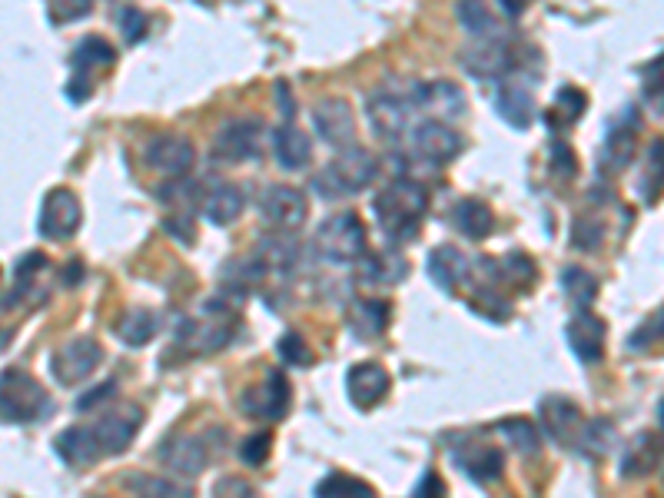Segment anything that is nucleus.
Returning a JSON list of instances; mask_svg holds the SVG:
<instances>
[{
	"label": "nucleus",
	"mask_w": 664,
	"mask_h": 498,
	"mask_svg": "<svg viewBox=\"0 0 664 498\" xmlns=\"http://www.w3.org/2000/svg\"><path fill=\"white\" fill-rule=\"evenodd\" d=\"M379 220V230L389 243H409L422 230V216L429 210V196L409 176L392 180L372 203Z\"/></svg>",
	"instance_id": "f257e3e1"
},
{
	"label": "nucleus",
	"mask_w": 664,
	"mask_h": 498,
	"mask_svg": "<svg viewBox=\"0 0 664 498\" xmlns=\"http://www.w3.org/2000/svg\"><path fill=\"white\" fill-rule=\"evenodd\" d=\"M379 176V160L366 147H346L329 166L313 176V190L323 200H349L362 190H369Z\"/></svg>",
	"instance_id": "f03ea898"
},
{
	"label": "nucleus",
	"mask_w": 664,
	"mask_h": 498,
	"mask_svg": "<svg viewBox=\"0 0 664 498\" xmlns=\"http://www.w3.org/2000/svg\"><path fill=\"white\" fill-rule=\"evenodd\" d=\"M233 326H236L233 309L223 306L220 299H210L200 316L183 319L180 323V329H176V346L193 352V356H206V352L230 346Z\"/></svg>",
	"instance_id": "7ed1b4c3"
},
{
	"label": "nucleus",
	"mask_w": 664,
	"mask_h": 498,
	"mask_svg": "<svg viewBox=\"0 0 664 498\" xmlns=\"http://www.w3.org/2000/svg\"><path fill=\"white\" fill-rule=\"evenodd\" d=\"M316 249L326 263L346 266L359 263L366 256V226L356 213H336L319 223L316 230Z\"/></svg>",
	"instance_id": "20e7f679"
},
{
	"label": "nucleus",
	"mask_w": 664,
	"mask_h": 498,
	"mask_svg": "<svg viewBox=\"0 0 664 498\" xmlns=\"http://www.w3.org/2000/svg\"><path fill=\"white\" fill-rule=\"evenodd\" d=\"M50 409H54V402H50V396L37 379H30L27 372H20V369L4 372V422L7 425L47 419Z\"/></svg>",
	"instance_id": "39448f33"
},
{
	"label": "nucleus",
	"mask_w": 664,
	"mask_h": 498,
	"mask_svg": "<svg viewBox=\"0 0 664 498\" xmlns=\"http://www.w3.org/2000/svg\"><path fill=\"white\" fill-rule=\"evenodd\" d=\"M412 113H415L412 93L402 97V93H392V90H376L366 100L369 127L379 140H386V143H396L406 137L412 127Z\"/></svg>",
	"instance_id": "423d86ee"
},
{
	"label": "nucleus",
	"mask_w": 664,
	"mask_h": 498,
	"mask_svg": "<svg viewBox=\"0 0 664 498\" xmlns=\"http://www.w3.org/2000/svg\"><path fill=\"white\" fill-rule=\"evenodd\" d=\"M117 60L113 50L103 37H87L80 40L74 57H70V80H67V100L83 103L93 93V70H110Z\"/></svg>",
	"instance_id": "0eeeda50"
},
{
	"label": "nucleus",
	"mask_w": 664,
	"mask_h": 498,
	"mask_svg": "<svg viewBox=\"0 0 664 498\" xmlns=\"http://www.w3.org/2000/svg\"><path fill=\"white\" fill-rule=\"evenodd\" d=\"M100 362H103L100 342L90 336H80L57 349V356L50 359V372H54V379L60 386H77V382L93 376V369H97Z\"/></svg>",
	"instance_id": "6e6552de"
},
{
	"label": "nucleus",
	"mask_w": 664,
	"mask_h": 498,
	"mask_svg": "<svg viewBox=\"0 0 664 498\" xmlns=\"http://www.w3.org/2000/svg\"><path fill=\"white\" fill-rule=\"evenodd\" d=\"M259 140H263V123L256 117H236L223 123L213 140V157L220 163H243L259 157Z\"/></svg>",
	"instance_id": "1a4fd4ad"
},
{
	"label": "nucleus",
	"mask_w": 664,
	"mask_h": 498,
	"mask_svg": "<svg viewBox=\"0 0 664 498\" xmlns=\"http://www.w3.org/2000/svg\"><path fill=\"white\" fill-rule=\"evenodd\" d=\"M465 140L459 130H452L449 123L442 120H422L419 127L412 130V150L415 157L432 163V166H445L452 163L462 153Z\"/></svg>",
	"instance_id": "9d476101"
},
{
	"label": "nucleus",
	"mask_w": 664,
	"mask_h": 498,
	"mask_svg": "<svg viewBox=\"0 0 664 498\" xmlns=\"http://www.w3.org/2000/svg\"><path fill=\"white\" fill-rule=\"evenodd\" d=\"M293 406V389H289V379L279 369H269L263 382H256L253 389L243 392V412L256 415V419H283Z\"/></svg>",
	"instance_id": "9b49d317"
},
{
	"label": "nucleus",
	"mask_w": 664,
	"mask_h": 498,
	"mask_svg": "<svg viewBox=\"0 0 664 498\" xmlns=\"http://www.w3.org/2000/svg\"><path fill=\"white\" fill-rule=\"evenodd\" d=\"M462 67L479 80H498L515 67L512 47L502 37H475L462 50Z\"/></svg>",
	"instance_id": "f8f14e48"
},
{
	"label": "nucleus",
	"mask_w": 664,
	"mask_h": 498,
	"mask_svg": "<svg viewBox=\"0 0 664 498\" xmlns=\"http://www.w3.org/2000/svg\"><path fill=\"white\" fill-rule=\"evenodd\" d=\"M635 150H638V117H635V110L628 107L608 127L605 143H601V150H598V166L608 176L621 173L631 160H635Z\"/></svg>",
	"instance_id": "ddd939ff"
},
{
	"label": "nucleus",
	"mask_w": 664,
	"mask_h": 498,
	"mask_svg": "<svg viewBox=\"0 0 664 498\" xmlns=\"http://www.w3.org/2000/svg\"><path fill=\"white\" fill-rule=\"evenodd\" d=\"M415 110L432 113L435 120L442 123H455L469 113V103H465V93L459 90V83L452 80H429V83H415L412 90Z\"/></svg>",
	"instance_id": "4468645a"
},
{
	"label": "nucleus",
	"mask_w": 664,
	"mask_h": 498,
	"mask_svg": "<svg viewBox=\"0 0 664 498\" xmlns=\"http://www.w3.org/2000/svg\"><path fill=\"white\" fill-rule=\"evenodd\" d=\"M80 220H83V210H80V200L64 186H57V190H50L44 196V206H40V233L47 236V240H70L77 230H80Z\"/></svg>",
	"instance_id": "2eb2a0df"
},
{
	"label": "nucleus",
	"mask_w": 664,
	"mask_h": 498,
	"mask_svg": "<svg viewBox=\"0 0 664 498\" xmlns=\"http://www.w3.org/2000/svg\"><path fill=\"white\" fill-rule=\"evenodd\" d=\"M313 123L316 133L323 137L329 147L346 150L356 147V113L342 97H326L313 107Z\"/></svg>",
	"instance_id": "dca6fc26"
},
{
	"label": "nucleus",
	"mask_w": 664,
	"mask_h": 498,
	"mask_svg": "<svg viewBox=\"0 0 664 498\" xmlns=\"http://www.w3.org/2000/svg\"><path fill=\"white\" fill-rule=\"evenodd\" d=\"M259 210H263V220L276 230H296L299 223H306L309 203L306 193L296 190V186H266Z\"/></svg>",
	"instance_id": "f3484780"
},
{
	"label": "nucleus",
	"mask_w": 664,
	"mask_h": 498,
	"mask_svg": "<svg viewBox=\"0 0 664 498\" xmlns=\"http://www.w3.org/2000/svg\"><path fill=\"white\" fill-rule=\"evenodd\" d=\"M140 425H143V412L137 406H113L97 425H93V432H97L103 452L117 455L123 449H130V442H133V435L140 432Z\"/></svg>",
	"instance_id": "a211bd4d"
},
{
	"label": "nucleus",
	"mask_w": 664,
	"mask_h": 498,
	"mask_svg": "<svg viewBox=\"0 0 664 498\" xmlns=\"http://www.w3.org/2000/svg\"><path fill=\"white\" fill-rule=\"evenodd\" d=\"M581 425L585 422H581V412L572 399H565V396L542 399V429L552 442L565 445V449L575 445L581 435Z\"/></svg>",
	"instance_id": "6ab92c4d"
},
{
	"label": "nucleus",
	"mask_w": 664,
	"mask_h": 498,
	"mask_svg": "<svg viewBox=\"0 0 664 498\" xmlns=\"http://www.w3.org/2000/svg\"><path fill=\"white\" fill-rule=\"evenodd\" d=\"M143 157L163 176H183L193 166L196 153H193V143L183 137H153L147 143V150H143Z\"/></svg>",
	"instance_id": "aec40b11"
},
{
	"label": "nucleus",
	"mask_w": 664,
	"mask_h": 498,
	"mask_svg": "<svg viewBox=\"0 0 664 498\" xmlns=\"http://www.w3.org/2000/svg\"><path fill=\"white\" fill-rule=\"evenodd\" d=\"M346 389H349V399L356 402L359 409H372V406H379V402L386 399L389 372L382 366H376V362H359V366L349 369Z\"/></svg>",
	"instance_id": "412c9836"
},
{
	"label": "nucleus",
	"mask_w": 664,
	"mask_h": 498,
	"mask_svg": "<svg viewBox=\"0 0 664 498\" xmlns=\"http://www.w3.org/2000/svg\"><path fill=\"white\" fill-rule=\"evenodd\" d=\"M568 346L578 356V362H598L605 352V323L591 316L588 309H578V316L568 323Z\"/></svg>",
	"instance_id": "4be33fe9"
},
{
	"label": "nucleus",
	"mask_w": 664,
	"mask_h": 498,
	"mask_svg": "<svg viewBox=\"0 0 664 498\" xmlns=\"http://www.w3.org/2000/svg\"><path fill=\"white\" fill-rule=\"evenodd\" d=\"M409 266L396 249H379L359 259V283L362 286H399L406 279Z\"/></svg>",
	"instance_id": "5701e85b"
},
{
	"label": "nucleus",
	"mask_w": 664,
	"mask_h": 498,
	"mask_svg": "<svg viewBox=\"0 0 664 498\" xmlns=\"http://www.w3.org/2000/svg\"><path fill=\"white\" fill-rule=\"evenodd\" d=\"M469 256L462 253V249H455V246H435L432 249V256H429V276H432V283L442 289V293H455L462 283H465V276H469Z\"/></svg>",
	"instance_id": "b1692460"
},
{
	"label": "nucleus",
	"mask_w": 664,
	"mask_h": 498,
	"mask_svg": "<svg viewBox=\"0 0 664 498\" xmlns=\"http://www.w3.org/2000/svg\"><path fill=\"white\" fill-rule=\"evenodd\" d=\"M664 445L655 432H638L635 439L625 445V455H621V475L625 479H641V475H651V469L661 462Z\"/></svg>",
	"instance_id": "393cba45"
},
{
	"label": "nucleus",
	"mask_w": 664,
	"mask_h": 498,
	"mask_svg": "<svg viewBox=\"0 0 664 498\" xmlns=\"http://www.w3.org/2000/svg\"><path fill=\"white\" fill-rule=\"evenodd\" d=\"M160 459L180 475H200L206 465V445L196 435H176L160 445Z\"/></svg>",
	"instance_id": "a878e982"
},
{
	"label": "nucleus",
	"mask_w": 664,
	"mask_h": 498,
	"mask_svg": "<svg viewBox=\"0 0 664 498\" xmlns=\"http://www.w3.org/2000/svg\"><path fill=\"white\" fill-rule=\"evenodd\" d=\"M273 153L283 170H303V166L313 160V140H309L296 123H283V127L273 133Z\"/></svg>",
	"instance_id": "bb28decb"
},
{
	"label": "nucleus",
	"mask_w": 664,
	"mask_h": 498,
	"mask_svg": "<svg viewBox=\"0 0 664 498\" xmlns=\"http://www.w3.org/2000/svg\"><path fill=\"white\" fill-rule=\"evenodd\" d=\"M253 253L263 259L269 276H289L299 263V243L293 240V236H286L283 230L273 236H263Z\"/></svg>",
	"instance_id": "cd10ccee"
},
{
	"label": "nucleus",
	"mask_w": 664,
	"mask_h": 498,
	"mask_svg": "<svg viewBox=\"0 0 664 498\" xmlns=\"http://www.w3.org/2000/svg\"><path fill=\"white\" fill-rule=\"evenodd\" d=\"M455 459H459L462 472L469 475V479H475V482H495L498 475H502V469H505L502 452L492 449V445L465 442V449H455Z\"/></svg>",
	"instance_id": "c85d7f7f"
},
{
	"label": "nucleus",
	"mask_w": 664,
	"mask_h": 498,
	"mask_svg": "<svg viewBox=\"0 0 664 498\" xmlns=\"http://www.w3.org/2000/svg\"><path fill=\"white\" fill-rule=\"evenodd\" d=\"M495 110H498V117L508 123V127L525 130L528 123H532V117H535V100H532V93H528L525 87L502 83V87L495 90Z\"/></svg>",
	"instance_id": "c756f323"
},
{
	"label": "nucleus",
	"mask_w": 664,
	"mask_h": 498,
	"mask_svg": "<svg viewBox=\"0 0 664 498\" xmlns=\"http://www.w3.org/2000/svg\"><path fill=\"white\" fill-rule=\"evenodd\" d=\"M54 449L60 452V459H67L70 465H90L103 452V445L93 429H80V425H74V429H64L57 435Z\"/></svg>",
	"instance_id": "7c9ffc66"
},
{
	"label": "nucleus",
	"mask_w": 664,
	"mask_h": 498,
	"mask_svg": "<svg viewBox=\"0 0 664 498\" xmlns=\"http://www.w3.org/2000/svg\"><path fill=\"white\" fill-rule=\"evenodd\" d=\"M243 206H246L243 193L236 190L233 183H220V186H213V190L206 193L203 216H206L210 223H216V226H230V223L240 220Z\"/></svg>",
	"instance_id": "2f4dec72"
},
{
	"label": "nucleus",
	"mask_w": 664,
	"mask_h": 498,
	"mask_svg": "<svg viewBox=\"0 0 664 498\" xmlns=\"http://www.w3.org/2000/svg\"><path fill=\"white\" fill-rule=\"evenodd\" d=\"M349 326L359 339H379L389 326V303H382V299H356L349 306Z\"/></svg>",
	"instance_id": "473e14b6"
},
{
	"label": "nucleus",
	"mask_w": 664,
	"mask_h": 498,
	"mask_svg": "<svg viewBox=\"0 0 664 498\" xmlns=\"http://www.w3.org/2000/svg\"><path fill=\"white\" fill-rule=\"evenodd\" d=\"M452 223H455V230L465 236V240H485V236H492V230H495V216H492V210L482 200L455 203Z\"/></svg>",
	"instance_id": "72a5a7b5"
},
{
	"label": "nucleus",
	"mask_w": 664,
	"mask_h": 498,
	"mask_svg": "<svg viewBox=\"0 0 664 498\" xmlns=\"http://www.w3.org/2000/svg\"><path fill=\"white\" fill-rule=\"evenodd\" d=\"M117 336L127 342V346H147V342L157 336V313H150V309H143V306L123 313L117 323Z\"/></svg>",
	"instance_id": "f704fd0d"
},
{
	"label": "nucleus",
	"mask_w": 664,
	"mask_h": 498,
	"mask_svg": "<svg viewBox=\"0 0 664 498\" xmlns=\"http://www.w3.org/2000/svg\"><path fill=\"white\" fill-rule=\"evenodd\" d=\"M455 17H459V24L465 27V34H472V37H492L498 30L492 10L485 7L482 0H459V4H455Z\"/></svg>",
	"instance_id": "c9c22d12"
},
{
	"label": "nucleus",
	"mask_w": 664,
	"mask_h": 498,
	"mask_svg": "<svg viewBox=\"0 0 664 498\" xmlns=\"http://www.w3.org/2000/svg\"><path fill=\"white\" fill-rule=\"evenodd\" d=\"M316 498H376L362 479H352L346 472H332L316 485Z\"/></svg>",
	"instance_id": "e433bc0d"
},
{
	"label": "nucleus",
	"mask_w": 664,
	"mask_h": 498,
	"mask_svg": "<svg viewBox=\"0 0 664 498\" xmlns=\"http://www.w3.org/2000/svg\"><path fill=\"white\" fill-rule=\"evenodd\" d=\"M562 286H565L568 299H572L578 309H588L591 303H595V296H598V279L591 276L588 269H581V266H568L565 269Z\"/></svg>",
	"instance_id": "4c0bfd02"
},
{
	"label": "nucleus",
	"mask_w": 664,
	"mask_h": 498,
	"mask_svg": "<svg viewBox=\"0 0 664 498\" xmlns=\"http://www.w3.org/2000/svg\"><path fill=\"white\" fill-rule=\"evenodd\" d=\"M611 442H615V422L611 419H591V422L581 425L575 449L585 452V455H605Z\"/></svg>",
	"instance_id": "58836bf2"
},
{
	"label": "nucleus",
	"mask_w": 664,
	"mask_h": 498,
	"mask_svg": "<svg viewBox=\"0 0 664 498\" xmlns=\"http://www.w3.org/2000/svg\"><path fill=\"white\" fill-rule=\"evenodd\" d=\"M535 276H538V269H535V263L528 259L525 253H518V249H512L502 263H498V279L502 283H508V286H518V289H532L535 286Z\"/></svg>",
	"instance_id": "ea45409f"
},
{
	"label": "nucleus",
	"mask_w": 664,
	"mask_h": 498,
	"mask_svg": "<svg viewBox=\"0 0 664 498\" xmlns=\"http://www.w3.org/2000/svg\"><path fill=\"white\" fill-rule=\"evenodd\" d=\"M495 432H502L522 455H535L542 449V435H538V429L528 419H502L495 425Z\"/></svg>",
	"instance_id": "a19ab883"
},
{
	"label": "nucleus",
	"mask_w": 664,
	"mask_h": 498,
	"mask_svg": "<svg viewBox=\"0 0 664 498\" xmlns=\"http://www.w3.org/2000/svg\"><path fill=\"white\" fill-rule=\"evenodd\" d=\"M638 190H641V196H645L648 203H655L658 196L664 193V137L651 143V150H648V170H645V176L638 180Z\"/></svg>",
	"instance_id": "79ce46f5"
},
{
	"label": "nucleus",
	"mask_w": 664,
	"mask_h": 498,
	"mask_svg": "<svg viewBox=\"0 0 664 498\" xmlns=\"http://www.w3.org/2000/svg\"><path fill=\"white\" fill-rule=\"evenodd\" d=\"M40 269H47V256L30 253V256L20 259V263L14 266V283H17V289H14V293H7V296H4V309L14 306L17 299L24 296L30 286H34V276H40Z\"/></svg>",
	"instance_id": "37998d69"
},
{
	"label": "nucleus",
	"mask_w": 664,
	"mask_h": 498,
	"mask_svg": "<svg viewBox=\"0 0 664 498\" xmlns=\"http://www.w3.org/2000/svg\"><path fill=\"white\" fill-rule=\"evenodd\" d=\"M130 485L137 498H190V492H176L173 482L157 479V475H133Z\"/></svg>",
	"instance_id": "c03bdc74"
},
{
	"label": "nucleus",
	"mask_w": 664,
	"mask_h": 498,
	"mask_svg": "<svg viewBox=\"0 0 664 498\" xmlns=\"http://www.w3.org/2000/svg\"><path fill=\"white\" fill-rule=\"evenodd\" d=\"M585 107H588L585 93H581L578 87H562V90H558V97H555V107L548 110V117H558V113H565L562 123H575L581 113H585Z\"/></svg>",
	"instance_id": "a18cd8bd"
},
{
	"label": "nucleus",
	"mask_w": 664,
	"mask_h": 498,
	"mask_svg": "<svg viewBox=\"0 0 664 498\" xmlns=\"http://www.w3.org/2000/svg\"><path fill=\"white\" fill-rule=\"evenodd\" d=\"M641 77H645V100L651 103V110L664 113V54L651 60Z\"/></svg>",
	"instance_id": "49530a36"
},
{
	"label": "nucleus",
	"mask_w": 664,
	"mask_h": 498,
	"mask_svg": "<svg viewBox=\"0 0 664 498\" xmlns=\"http://www.w3.org/2000/svg\"><path fill=\"white\" fill-rule=\"evenodd\" d=\"M269 452H273V435H269V432L246 435L243 445H240V459L249 465V469H259V465L269 459Z\"/></svg>",
	"instance_id": "de8ad7c7"
},
{
	"label": "nucleus",
	"mask_w": 664,
	"mask_h": 498,
	"mask_svg": "<svg viewBox=\"0 0 664 498\" xmlns=\"http://www.w3.org/2000/svg\"><path fill=\"white\" fill-rule=\"evenodd\" d=\"M117 27H120V34L127 37V44H140V40L147 37V14L137 7H120Z\"/></svg>",
	"instance_id": "09e8293b"
},
{
	"label": "nucleus",
	"mask_w": 664,
	"mask_h": 498,
	"mask_svg": "<svg viewBox=\"0 0 664 498\" xmlns=\"http://www.w3.org/2000/svg\"><path fill=\"white\" fill-rule=\"evenodd\" d=\"M276 352H279V356H283V362H289V366H306V362H309L306 339L299 336L296 329H289L286 336L276 342Z\"/></svg>",
	"instance_id": "8fccbe9b"
},
{
	"label": "nucleus",
	"mask_w": 664,
	"mask_h": 498,
	"mask_svg": "<svg viewBox=\"0 0 664 498\" xmlns=\"http://www.w3.org/2000/svg\"><path fill=\"white\" fill-rule=\"evenodd\" d=\"M572 243L581 249V253H595L598 243H601V226L591 223V220H578L575 230H572Z\"/></svg>",
	"instance_id": "3c124183"
},
{
	"label": "nucleus",
	"mask_w": 664,
	"mask_h": 498,
	"mask_svg": "<svg viewBox=\"0 0 664 498\" xmlns=\"http://www.w3.org/2000/svg\"><path fill=\"white\" fill-rule=\"evenodd\" d=\"M548 157H552V170L558 176H575L578 160H575V153L568 150L562 140H552V147H548Z\"/></svg>",
	"instance_id": "603ef678"
},
{
	"label": "nucleus",
	"mask_w": 664,
	"mask_h": 498,
	"mask_svg": "<svg viewBox=\"0 0 664 498\" xmlns=\"http://www.w3.org/2000/svg\"><path fill=\"white\" fill-rule=\"evenodd\" d=\"M658 339H664V309L655 319H648V323L641 326L628 342H631V349H641V346H651V342H658Z\"/></svg>",
	"instance_id": "864d4df0"
},
{
	"label": "nucleus",
	"mask_w": 664,
	"mask_h": 498,
	"mask_svg": "<svg viewBox=\"0 0 664 498\" xmlns=\"http://www.w3.org/2000/svg\"><path fill=\"white\" fill-rule=\"evenodd\" d=\"M113 392H117V386H113V379H107L103 382L100 389H90L87 396H80V402H77V412H90V409H100L103 402H107Z\"/></svg>",
	"instance_id": "5fc2aeb1"
},
{
	"label": "nucleus",
	"mask_w": 664,
	"mask_h": 498,
	"mask_svg": "<svg viewBox=\"0 0 664 498\" xmlns=\"http://www.w3.org/2000/svg\"><path fill=\"white\" fill-rule=\"evenodd\" d=\"M412 498H445V485H442V479H439V475H435V472H425L422 479H419V485H415Z\"/></svg>",
	"instance_id": "6e6d98bb"
},
{
	"label": "nucleus",
	"mask_w": 664,
	"mask_h": 498,
	"mask_svg": "<svg viewBox=\"0 0 664 498\" xmlns=\"http://www.w3.org/2000/svg\"><path fill=\"white\" fill-rule=\"evenodd\" d=\"M216 498H253V489L243 479H223L216 485Z\"/></svg>",
	"instance_id": "4d7b16f0"
},
{
	"label": "nucleus",
	"mask_w": 664,
	"mask_h": 498,
	"mask_svg": "<svg viewBox=\"0 0 664 498\" xmlns=\"http://www.w3.org/2000/svg\"><path fill=\"white\" fill-rule=\"evenodd\" d=\"M276 103H283L286 120L293 117V100H289V87H286V83H276Z\"/></svg>",
	"instance_id": "13d9d810"
},
{
	"label": "nucleus",
	"mask_w": 664,
	"mask_h": 498,
	"mask_svg": "<svg viewBox=\"0 0 664 498\" xmlns=\"http://www.w3.org/2000/svg\"><path fill=\"white\" fill-rule=\"evenodd\" d=\"M64 283L67 286H80L83 283V263H70V269H64Z\"/></svg>",
	"instance_id": "bf43d9fd"
},
{
	"label": "nucleus",
	"mask_w": 664,
	"mask_h": 498,
	"mask_svg": "<svg viewBox=\"0 0 664 498\" xmlns=\"http://www.w3.org/2000/svg\"><path fill=\"white\" fill-rule=\"evenodd\" d=\"M498 4H502V10H505V14H512V17H515V14H522L528 0H498Z\"/></svg>",
	"instance_id": "052dcab7"
},
{
	"label": "nucleus",
	"mask_w": 664,
	"mask_h": 498,
	"mask_svg": "<svg viewBox=\"0 0 664 498\" xmlns=\"http://www.w3.org/2000/svg\"><path fill=\"white\" fill-rule=\"evenodd\" d=\"M658 419H661V429H664V399H661V406H658Z\"/></svg>",
	"instance_id": "680f3d73"
}]
</instances>
